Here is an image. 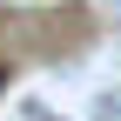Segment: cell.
Wrapping results in <instances>:
<instances>
[{"instance_id":"cell-1","label":"cell","mask_w":121,"mask_h":121,"mask_svg":"<svg viewBox=\"0 0 121 121\" xmlns=\"http://www.w3.org/2000/svg\"><path fill=\"white\" fill-rule=\"evenodd\" d=\"M0 87H7V67H0Z\"/></svg>"}]
</instances>
